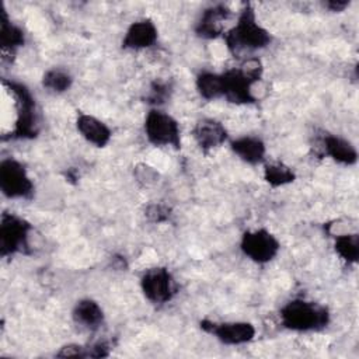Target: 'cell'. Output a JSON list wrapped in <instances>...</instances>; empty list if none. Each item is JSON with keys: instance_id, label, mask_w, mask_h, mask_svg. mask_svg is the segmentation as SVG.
<instances>
[{"instance_id": "6da1fadb", "label": "cell", "mask_w": 359, "mask_h": 359, "mask_svg": "<svg viewBox=\"0 0 359 359\" xmlns=\"http://www.w3.org/2000/svg\"><path fill=\"white\" fill-rule=\"evenodd\" d=\"M230 53L238 55L244 50H259L272 42L271 32L259 24L251 4H244L237 22L223 35Z\"/></svg>"}, {"instance_id": "7a4b0ae2", "label": "cell", "mask_w": 359, "mask_h": 359, "mask_svg": "<svg viewBox=\"0 0 359 359\" xmlns=\"http://www.w3.org/2000/svg\"><path fill=\"white\" fill-rule=\"evenodd\" d=\"M285 328L296 332L320 331L330 323V311L325 306L304 299H293L279 311Z\"/></svg>"}, {"instance_id": "3957f363", "label": "cell", "mask_w": 359, "mask_h": 359, "mask_svg": "<svg viewBox=\"0 0 359 359\" xmlns=\"http://www.w3.org/2000/svg\"><path fill=\"white\" fill-rule=\"evenodd\" d=\"M222 74L224 84L223 98L233 104H251L255 101L251 88L262 76V65L258 57H250L240 67L226 70Z\"/></svg>"}, {"instance_id": "277c9868", "label": "cell", "mask_w": 359, "mask_h": 359, "mask_svg": "<svg viewBox=\"0 0 359 359\" xmlns=\"http://www.w3.org/2000/svg\"><path fill=\"white\" fill-rule=\"evenodd\" d=\"M3 84L8 88L15 102V123L11 130L13 139H34L39 130V119L36 104L29 88L17 81L4 80Z\"/></svg>"}, {"instance_id": "5b68a950", "label": "cell", "mask_w": 359, "mask_h": 359, "mask_svg": "<svg viewBox=\"0 0 359 359\" xmlns=\"http://www.w3.org/2000/svg\"><path fill=\"white\" fill-rule=\"evenodd\" d=\"M144 135L149 143L163 147L170 146L174 149L181 147V128L175 118L170 114L153 108L144 118Z\"/></svg>"}, {"instance_id": "8992f818", "label": "cell", "mask_w": 359, "mask_h": 359, "mask_svg": "<svg viewBox=\"0 0 359 359\" xmlns=\"http://www.w3.org/2000/svg\"><path fill=\"white\" fill-rule=\"evenodd\" d=\"M0 189L8 199H28L34 194V182L24 164L14 157L0 163Z\"/></svg>"}, {"instance_id": "52a82bcc", "label": "cell", "mask_w": 359, "mask_h": 359, "mask_svg": "<svg viewBox=\"0 0 359 359\" xmlns=\"http://www.w3.org/2000/svg\"><path fill=\"white\" fill-rule=\"evenodd\" d=\"M241 252L255 264H266L272 261L280 251V243L268 229L248 230L240 240Z\"/></svg>"}, {"instance_id": "ba28073f", "label": "cell", "mask_w": 359, "mask_h": 359, "mask_svg": "<svg viewBox=\"0 0 359 359\" xmlns=\"http://www.w3.org/2000/svg\"><path fill=\"white\" fill-rule=\"evenodd\" d=\"M29 222L14 213H4L0 222V255L3 258L24 252L28 247Z\"/></svg>"}, {"instance_id": "9c48e42d", "label": "cell", "mask_w": 359, "mask_h": 359, "mask_svg": "<svg viewBox=\"0 0 359 359\" xmlns=\"http://www.w3.org/2000/svg\"><path fill=\"white\" fill-rule=\"evenodd\" d=\"M140 289L144 297L154 304L168 303L177 293L175 280L164 266L147 269L140 278Z\"/></svg>"}, {"instance_id": "30bf717a", "label": "cell", "mask_w": 359, "mask_h": 359, "mask_svg": "<svg viewBox=\"0 0 359 359\" xmlns=\"http://www.w3.org/2000/svg\"><path fill=\"white\" fill-rule=\"evenodd\" d=\"M201 328L212 334L224 345H244L254 339L255 327L248 321H224L215 323L209 320L201 321Z\"/></svg>"}, {"instance_id": "8fae6325", "label": "cell", "mask_w": 359, "mask_h": 359, "mask_svg": "<svg viewBox=\"0 0 359 359\" xmlns=\"http://www.w3.org/2000/svg\"><path fill=\"white\" fill-rule=\"evenodd\" d=\"M158 39V29L153 20L140 18L133 21L122 39V48L130 50H142L151 48Z\"/></svg>"}, {"instance_id": "7c38bea8", "label": "cell", "mask_w": 359, "mask_h": 359, "mask_svg": "<svg viewBox=\"0 0 359 359\" xmlns=\"http://www.w3.org/2000/svg\"><path fill=\"white\" fill-rule=\"evenodd\" d=\"M192 136L196 142V144L203 150H212L215 147L222 146L227 137V129L224 125L213 118H203L196 122L192 130Z\"/></svg>"}, {"instance_id": "4fadbf2b", "label": "cell", "mask_w": 359, "mask_h": 359, "mask_svg": "<svg viewBox=\"0 0 359 359\" xmlns=\"http://www.w3.org/2000/svg\"><path fill=\"white\" fill-rule=\"evenodd\" d=\"M76 128L80 136L95 147H105L112 137V130L109 126L104 121L90 114H79Z\"/></svg>"}, {"instance_id": "5bb4252c", "label": "cell", "mask_w": 359, "mask_h": 359, "mask_svg": "<svg viewBox=\"0 0 359 359\" xmlns=\"http://www.w3.org/2000/svg\"><path fill=\"white\" fill-rule=\"evenodd\" d=\"M230 15V10L224 4H215L206 8L198 24H196V34L205 39H215L223 34L224 21H227Z\"/></svg>"}, {"instance_id": "9a60e30c", "label": "cell", "mask_w": 359, "mask_h": 359, "mask_svg": "<svg viewBox=\"0 0 359 359\" xmlns=\"http://www.w3.org/2000/svg\"><path fill=\"white\" fill-rule=\"evenodd\" d=\"M231 151L244 163L255 165L264 161L266 154L265 143L257 136H240L230 142Z\"/></svg>"}, {"instance_id": "2e32d148", "label": "cell", "mask_w": 359, "mask_h": 359, "mask_svg": "<svg viewBox=\"0 0 359 359\" xmlns=\"http://www.w3.org/2000/svg\"><path fill=\"white\" fill-rule=\"evenodd\" d=\"M324 153L334 161L345 165H352L358 161L356 147L346 139L337 135H327L323 139Z\"/></svg>"}, {"instance_id": "e0dca14e", "label": "cell", "mask_w": 359, "mask_h": 359, "mask_svg": "<svg viewBox=\"0 0 359 359\" xmlns=\"http://www.w3.org/2000/svg\"><path fill=\"white\" fill-rule=\"evenodd\" d=\"M72 317L76 324L88 330H97L104 323L105 316L102 307L95 300L81 299L74 304Z\"/></svg>"}, {"instance_id": "ac0fdd59", "label": "cell", "mask_w": 359, "mask_h": 359, "mask_svg": "<svg viewBox=\"0 0 359 359\" xmlns=\"http://www.w3.org/2000/svg\"><path fill=\"white\" fill-rule=\"evenodd\" d=\"M25 43L24 29L14 24L3 10L0 15V46L6 52H14Z\"/></svg>"}, {"instance_id": "d6986e66", "label": "cell", "mask_w": 359, "mask_h": 359, "mask_svg": "<svg viewBox=\"0 0 359 359\" xmlns=\"http://www.w3.org/2000/svg\"><path fill=\"white\" fill-rule=\"evenodd\" d=\"M199 95L208 101L222 98L224 94L223 74L213 72H201L195 81Z\"/></svg>"}, {"instance_id": "ffe728a7", "label": "cell", "mask_w": 359, "mask_h": 359, "mask_svg": "<svg viewBox=\"0 0 359 359\" xmlns=\"http://www.w3.org/2000/svg\"><path fill=\"white\" fill-rule=\"evenodd\" d=\"M335 252L348 264H356L359 259V234L345 233L335 236Z\"/></svg>"}, {"instance_id": "44dd1931", "label": "cell", "mask_w": 359, "mask_h": 359, "mask_svg": "<svg viewBox=\"0 0 359 359\" xmlns=\"http://www.w3.org/2000/svg\"><path fill=\"white\" fill-rule=\"evenodd\" d=\"M296 178L290 167L282 163H269L264 165V180L273 188L287 185Z\"/></svg>"}, {"instance_id": "7402d4cb", "label": "cell", "mask_w": 359, "mask_h": 359, "mask_svg": "<svg viewBox=\"0 0 359 359\" xmlns=\"http://www.w3.org/2000/svg\"><path fill=\"white\" fill-rule=\"evenodd\" d=\"M73 84V79L72 76L63 70V69H49L48 72H45L43 77H42V86L52 93L60 94L67 91Z\"/></svg>"}, {"instance_id": "603a6c76", "label": "cell", "mask_w": 359, "mask_h": 359, "mask_svg": "<svg viewBox=\"0 0 359 359\" xmlns=\"http://www.w3.org/2000/svg\"><path fill=\"white\" fill-rule=\"evenodd\" d=\"M146 215L153 220V222H164L170 216V209L163 206V205H151L147 208Z\"/></svg>"}, {"instance_id": "cb8c5ba5", "label": "cell", "mask_w": 359, "mask_h": 359, "mask_svg": "<svg viewBox=\"0 0 359 359\" xmlns=\"http://www.w3.org/2000/svg\"><path fill=\"white\" fill-rule=\"evenodd\" d=\"M84 352H86V346L79 345V344H67V345L60 348V351L56 353V356H60V358H66V356L84 358Z\"/></svg>"}, {"instance_id": "d4e9b609", "label": "cell", "mask_w": 359, "mask_h": 359, "mask_svg": "<svg viewBox=\"0 0 359 359\" xmlns=\"http://www.w3.org/2000/svg\"><path fill=\"white\" fill-rule=\"evenodd\" d=\"M167 95V87L164 84H156L151 90V94H150V100L151 102H163V100L165 98Z\"/></svg>"}, {"instance_id": "484cf974", "label": "cell", "mask_w": 359, "mask_h": 359, "mask_svg": "<svg viewBox=\"0 0 359 359\" xmlns=\"http://www.w3.org/2000/svg\"><path fill=\"white\" fill-rule=\"evenodd\" d=\"M348 6H349V1H346V0H331V1L324 3V7H327L331 11H335V13L344 11Z\"/></svg>"}]
</instances>
